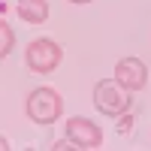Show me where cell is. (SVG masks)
Instances as JSON below:
<instances>
[{
  "mask_svg": "<svg viewBox=\"0 0 151 151\" xmlns=\"http://www.w3.org/2000/svg\"><path fill=\"white\" fill-rule=\"evenodd\" d=\"M0 151H9V142L3 139V136H0Z\"/></svg>",
  "mask_w": 151,
  "mask_h": 151,
  "instance_id": "30bf717a",
  "label": "cell"
},
{
  "mask_svg": "<svg viewBox=\"0 0 151 151\" xmlns=\"http://www.w3.org/2000/svg\"><path fill=\"white\" fill-rule=\"evenodd\" d=\"M52 148H55V151H67V148H76V145H73L70 139H58V142H55Z\"/></svg>",
  "mask_w": 151,
  "mask_h": 151,
  "instance_id": "9c48e42d",
  "label": "cell"
},
{
  "mask_svg": "<svg viewBox=\"0 0 151 151\" xmlns=\"http://www.w3.org/2000/svg\"><path fill=\"white\" fill-rule=\"evenodd\" d=\"M27 118L36 121V124H55L60 118V112H64V100L55 88H33L27 94Z\"/></svg>",
  "mask_w": 151,
  "mask_h": 151,
  "instance_id": "6da1fadb",
  "label": "cell"
},
{
  "mask_svg": "<svg viewBox=\"0 0 151 151\" xmlns=\"http://www.w3.org/2000/svg\"><path fill=\"white\" fill-rule=\"evenodd\" d=\"M115 82L127 91H142L148 82V67L139 58H121L115 64Z\"/></svg>",
  "mask_w": 151,
  "mask_h": 151,
  "instance_id": "5b68a950",
  "label": "cell"
},
{
  "mask_svg": "<svg viewBox=\"0 0 151 151\" xmlns=\"http://www.w3.org/2000/svg\"><path fill=\"white\" fill-rule=\"evenodd\" d=\"M12 45H15V33H12V27L6 24V18H0V60L9 58Z\"/></svg>",
  "mask_w": 151,
  "mask_h": 151,
  "instance_id": "52a82bcc",
  "label": "cell"
},
{
  "mask_svg": "<svg viewBox=\"0 0 151 151\" xmlns=\"http://www.w3.org/2000/svg\"><path fill=\"white\" fill-rule=\"evenodd\" d=\"M60 58H64V48H60L55 40H45V36H40V40H33V42L27 45V52H24V64H27L30 73L45 76V73L58 70Z\"/></svg>",
  "mask_w": 151,
  "mask_h": 151,
  "instance_id": "7a4b0ae2",
  "label": "cell"
},
{
  "mask_svg": "<svg viewBox=\"0 0 151 151\" xmlns=\"http://www.w3.org/2000/svg\"><path fill=\"white\" fill-rule=\"evenodd\" d=\"M70 3H91V0H70Z\"/></svg>",
  "mask_w": 151,
  "mask_h": 151,
  "instance_id": "8fae6325",
  "label": "cell"
},
{
  "mask_svg": "<svg viewBox=\"0 0 151 151\" xmlns=\"http://www.w3.org/2000/svg\"><path fill=\"white\" fill-rule=\"evenodd\" d=\"M67 139H70L76 148L91 151V148H100V145H103V130H100L94 121L76 115V118L67 121Z\"/></svg>",
  "mask_w": 151,
  "mask_h": 151,
  "instance_id": "277c9868",
  "label": "cell"
},
{
  "mask_svg": "<svg viewBox=\"0 0 151 151\" xmlns=\"http://www.w3.org/2000/svg\"><path fill=\"white\" fill-rule=\"evenodd\" d=\"M15 12H18V18L27 21V24H42L48 18V3L45 0H18Z\"/></svg>",
  "mask_w": 151,
  "mask_h": 151,
  "instance_id": "8992f818",
  "label": "cell"
},
{
  "mask_svg": "<svg viewBox=\"0 0 151 151\" xmlns=\"http://www.w3.org/2000/svg\"><path fill=\"white\" fill-rule=\"evenodd\" d=\"M121 121H118V133H130L133 130V118L127 115V112H124V115H118Z\"/></svg>",
  "mask_w": 151,
  "mask_h": 151,
  "instance_id": "ba28073f",
  "label": "cell"
},
{
  "mask_svg": "<svg viewBox=\"0 0 151 151\" xmlns=\"http://www.w3.org/2000/svg\"><path fill=\"white\" fill-rule=\"evenodd\" d=\"M130 103L133 97L127 94V88H121L115 79H106V82H97L94 88V106L103 112V115H124L130 112Z\"/></svg>",
  "mask_w": 151,
  "mask_h": 151,
  "instance_id": "3957f363",
  "label": "cell"
}]
</instances>
